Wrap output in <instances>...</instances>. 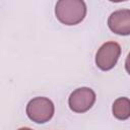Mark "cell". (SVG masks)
<instances>
[{"label": "cell", "mask_w": 130, "mask_h": 130, "mask_svg": "<svg viewBox=\"0 0 130 130\" xmlns=\"http://www.w3.org/2000/svg\"><path fill=\"white\" fill-rule=\"evenodd\" d=\"M55 14L65 25H75L86 15V5L82 0H59L55 6Z\"/></svg>", "instance_id": "1"}, {"label": "cell", "mask_w": 130, "mask_h": 130, "mask_svg": "<svg viewBox=\"0 0 130 130\" xmlns=\"http://www.w3.org/2000/svg\"><path fill=\"white\" fill-rule=\"evenodd\" d=\"M55 107L53 102L45 96H37L26 105V115L35 123L44 124L54 116Z\"/></svg>", "instance_id": "2"}, {"label": "cell", "mask_w": 130, "mask_h": 130, "mask_svg": "<svg viewBox=\"0 0 130 130\" xmlns=\"http://www.w3.org/2000/svg\"><path fill=\"white\" fill-rule=\"evenodd\" d=\"M120 55V45L116 42H107L98 50L95 55V64L103 71L111 70L117 64Z\"/></svg>", "instance_id": "3"}, {"label": "cell", "mask_w": 130, "mask_h": 130, "mask_svg": "<svg viewBox=\"0 0 130 130\" xmlns=\"http://www.w3.org/2000/svg\"><path fill=\"white\" fill-rule=\"evenodd\" d=\"M95 98V92L91 88L78 87L70 93L68 105L71 111L75 113H84L93 106Z\"/></svg>", "instance_id": "4"}, {"label": "cell", "mask_w": 130, "mask_h": 130, "mask_svg": "<svg viewBox=\"0 0 130 130\" xmlns=\"http://www.w3.org/2000/svg\"><path fill=\"white\" fill-rule=\"evenodd\" d=\"M109 28L116 35H130V9H119L108 18Z\"/></svg>", "instance_id": "5"}, {"label": "cell", "mask_w": 130, "mask_h": 130, "mask_svg": "<svg viewBox=\"0 0 130 130\" xmlns=\"http://www.w3.org/2000/svg\"><path fill=\"white\" fill-rule=\"evenodd\" d=\"M112 112L118 120H127L130 118V100L125 96L118 98L113 103Z\"/></svg>", "instance_id": "6"}, {"label": "cell", "mask_w": 130, "mask_h": 130, "mask_svg": "<svg viewBox=\"0 0 130 130\" xmlns=\"http://www.w3.org/2000/svg\"><path fill=\"white\" fill-rule=\"evenodd\" d=\"M125 69L130 74V52H129V54H128V56L125 60Z\"/></svg>", "instance_id": "7"}, {"label": "cell", "mask_w": 130, "mask_h": 130, "mask_svg": "<svg viewBox=\"0 0 130 130\" xmlns=\"http://www.w3.org/2000/svg\"><path fill=\"white\" fill-rule=\"evenodd\" d=\"M17 130H32V129L27 128V127H22V128H19V129H17Z\"/></svg>", "instance_id": "8"}]
</instances>
